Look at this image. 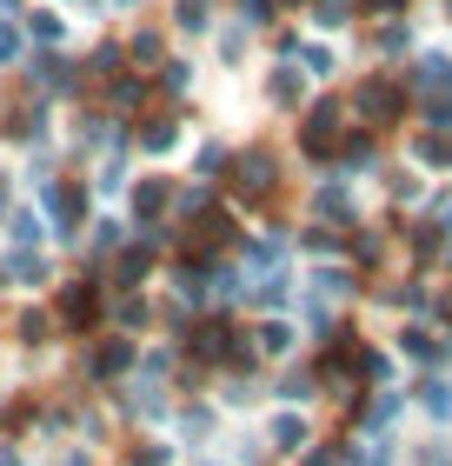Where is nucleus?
I'll use <instances>...</instances> for the list:
<instances>
[{
  "mask_svg": "<svg viewBox=\"0 0 452 466\" xmlns=\"http://www.w3.org/2000/svg\"><path fill=\"white\" fill-rule=\"evenodd\" d=\"M273 447H279V453H299V447H306V420H299V413H279V420H273Z\"/></svg>",
  "mask_w": 452,
  "mask_h": 466,
  "instance_id": "obj_1",
  "label": "nucleus"
},
{
  "mask_svg": "<svg viewBox=\"0 0 452 466\" xmlns=\"http://www.w3.org/2000/svg\"><path fill=\"white\" fill-rule=\"evenodd\" d=\"M240 187H246V194H266V187H273V160H266V154L240 160Z\"/></svg>",
  "mask_w": 452,
  "mask_h": 466,
  "instance_id": "obj_2",
  "label": "nucleus"
},
{
  "mask_svg": "<svg viewBox=\"0 0 452 466\" xmlns=\"http://www.w3.org/2000/svg\"><path fill=\"white\" fill-rule=\"evenodd\" d=\"M67 320H74V327H87V320H94V293H87V287H74V293H67Z\"/></svg>",
  "mask_w": 452,
  "mask_h": 466,
  "instance_id": "obj_3",
  "label": "nucleus"
},
{
  "mask_svg": "<svg viewBox=\"0 0 452 466\" xmlns=\"http://www.w3.org/2000/svg\"><path fill=\"white\" fill-rule=\"evenodd\" d=\"M120 367H126V340H114V347L94 353V373H120Z\"/></svg>",
  "mask_w": 452,
  "mask_h": 466,
  "instance_id": "obj_4",
  "label": "nucleus"
},
{
  "mask_svg": "<svg viewBox=\"0 0 452 466\" xmlns=\"http://www.w3.org/2000/svg\"><path fill=\"white\" fill-rule=\"evenodd\" d=\"M260 347H266V353H286V347H293V333H286V327H279V320H273V327L260 333Z\"/></svg>",
  "mask_w": 452,
  "mask_h": 466,
  "instance_id": "obj_5",
  "label": "nucleus"
},
{
  "mask_svg": "<svg viewBox=\"0 0 452 466\" xmlns=\"http://www.w3.org/2000/svg\"><path fill=\"white\" fill-rule=\"evenodd\" d=\"M399 340H406V353H419V360H433V333H419V327H413V333H399Z\"/></svg>",
  "mask_w": 452,
  "mask_h": 466,
  "instance_id": "obj_6",
  "label": "nucleus"
},
{
  "mask_svg": "<svg viewBox=\"0 0 452 466\" xmlns=\"http://www.w3.org/2000/svg\"><path fill=\"white\" fill-rule=\"evenodd\" d=\"M126 466H166V447H134V453H126Z\"/></svg>",
  "mask_w": 452,
  "mask_h": 466,
  "instance_id": "obj_7",
  "label": "nucleus"
},
{
  "mask_svg": "<svg viewBox=\"0 0 452 466\" xmlns=\"http://www.w3.org/2000/svg\"><path fill=\"white\" fill-rule=\"evenodd\" d=\"M140 140H146V147H154V154H160V147H174V127H166V120H154V127H146Z\"/></svg>",
  "mask_w": 452,
  "mask_h": 466,
  "instance_id": "obj_8",
  "label": "nucleus"
},
{
  "mask_svg": "<svg viewBox=\"0 0 452 466\" xmlns=\"http://www.w3.org/2000/svg\"><path fill=\"white\" fill-rule=\"evenodd\" d=\"M306 393H313V373H293L286 387H279V400H306Z\"/></svg>",
  "mask_w": 452,
  "mask_h": 466,
  "instance_id": "obj_9",
  "label": "nucleus"
},
{
  "mask_svg": "<svg viewBox=\"0 0 452 466\" xmlns=\"http://www.w3.org/2000/svg\"><path fill=\"white\" fill-rule=\"evenodd\" d=\"M419 393H426V407H433V413H439V420H446V413H452V393H446V387H419Z\"/></svg>",
  "mask_w": 452,
  "mask_h": 466,
  "instance_id": "obj_10",
  "label": "nucleus"
},
{
  "mask_svg": "<svg viewBox=\"0 0 452 466\" xmlns=\"http://www.w3.org/2000/svg\"><path fill=\"white\" fill-rule=\"evenodd\" d=\"M180 27H193V34H200V27H206V14H200V0H180Z\"/></svg>",
  "mask_w": 452,
  "mask_h": 466,
  "instance_id": "obj_11",
  "label": "nucleus"
},
{
  "mask_svg": "<svg viewBox=\"0 0 452 466\" xmlns=\"http://www.w3.org/2000/svg\"><path fill=\"white\" fill-rule=\"evenodd\" d=\"M413 466H452V453H446V447H419V460H413Z\"/></svg>",
  "mask_w": 452,
  "mask_h": 466,
  "instance_id": "obj_12",
  "label": "nucleus"
},
{
  "mask_svg": "<svg viewBox=\"0 0 452 466\" xmlns=\"http://www.w3.org/2000/svg\"><path fill=\"white\" fill-rule=\"evenodd\" d=\"M299 466H339V460L333 453H313V460H299Z\"/></svg>",
  "mask_w": 452,
  "mask_h": 466,
  "instance_id": "obj_13",
  "label": "nucleus"
}]
</instances>
